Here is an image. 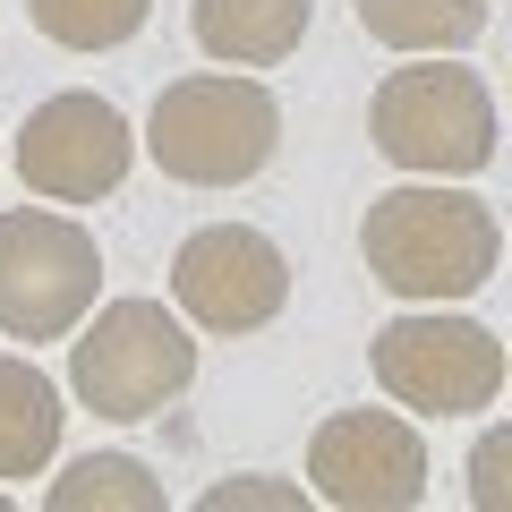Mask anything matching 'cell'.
I'll list each match as a JSON object with an SVG mask.
<instances>
[{
  "instance_id": "14",
  "label": "cell",
  "mask_w": 512,
  "mask_h": 512,
  "mask_svg": "<svg viewBox=\"0 0 512 512\" xmlns=\"http://www.w3.org/2000/svg\"><path fill=\"white\" fill-rule=\"evenodd\" d=\"M26 18L60 52H120V43L146 35L154 0H26Z\"/></svg>"
},
{
  "instance_id": "12",
  "label": "cell",
  "mask_w": 512,
  "mask_h": 512,
  "mask_svg": "<svg viewBox=\"0 0 512 512\" xmlns=\"http://www.w3.org/2000/svg\"><path fill=\"white\" fill-rule=\"evenodd\" d=\"M359 9V35L384 43V52H470L487 35V0H350Z\"/></svg>"
},
{
  "instance_id": "3",
  "label": "cell",
  "mask_w": 512,
  "mask_h": 512,
  "mask_svg": "<svg viewBox=\"0 0 512 512\" xmlns=\"http://www.w3.org/2000/svg\"><path fill=\"white\" fill-rule=\"evenodd\" d=\"M367 137L410 180H470L495 163V94L453 52H410V69H393L367 103Z\"/></svg>"
},
{
  "instance_id": "4",
  "label": "cell",
  "mask_w": 512,
  "mask_h": 512,
  "mask_svg": "<svg viewBox=\"0 0 512 512\" xmlns=\"http://www.w3.org/2000/svg\"><path fill=\"white\" fill-rule=\"evenodd\" d=\"M197 384V333L163 308V299H103L86 308L69 342V393L77 410L111 427H137L154 410H171Z\"/></svg>"
},
{
  "instance_id": "2",
  "label": "cell",
  "mask_w": 512,
  "mask_h": 512,
  "mask_svg": "<svg viewBox=\"0 0 512 512\" xmlns=\"http://www.w3.org/2000/svg\"><path fill=\"white\" fill-rule=\"evenodd\" d=\"M274 146H282V103L274 86H256L239 69H197L154 94L146 154L180 188H239L274 163Z\"/></svg>"
},
{
  "instance_id": "16",
  "label": "cell",
  "mask_w": 512,
  "mask_h": 512,
  "mask_svg": "<svg viewBox=\"0 0 512 512\" xmlns=\"http://www.w3.org/2000/svg\"><path fill=\"white\" fill-rule=\"evenodd\" d=\"M205 512H239V504H308L299 487H282V478H222V487L197 495Z\"/></svg>"
},
{
  "instance_id": "6",
  "label": "cell",
  "mask_w": 512,
  "mask_h": 512,
  "mask_svg": "<svg viewBox=\"0 0 512 512\" xmlns=\"http://www.w3.org/2000/svg\"><path fill=\"white\" fill-rule=\"evenodd\" d=\"M103 299V248L77 214L18 205L0 214V333L9 342H69Z\"/></svg>"
},
{
  "instance_id": "17",
  "label": "cell",
  "mask_w": 512,
  "mask_h": 512,
  "mask_svg": "<svg viewBox=\"0 0 512 512\" xmlns=\"http://www.w3.org/2000/svg\"><path fill=\"white\" fill-rule=\"evenodd\" d=\"M0 512H9V495H0Z\"/></svg>"
},
{
  "instance_id": "1",
  "label": "cell",
  "mask_w": 512,
  "mask_h": 512,
  "mask_svg": "<svg viewBox=\"0 0 512 512\" xmlns=\"http://www.w3.org/2000/svg\"><path fill=\"white\" fill-rule=\"evenodd\" d=\"M359 256L367 274L384 282L410 308H453V299H478L495 282V256H504V231L495 214L453 180H410L384 188L359 222Z\"/></svg>"
},
{
  "instance_id": "5",
  "label": "cell",
  "mask_w": 512,
  "mask_h": 512,
  "mask_svg": "<svg viewBox=\"0 0 512 512\" xmlns=\"http://www.w3.org/2000/svg\"><path fill=\"white\" fill-rule=\"evenodd\" d=\"M376 367V393L402 402L410 419H478V410L504 393L512 359L478 316H444V308H410L367 342Z\"/></svg>"
},
{
  "instance_id": "10",
  "label": "cell",
  "mask_w": 512,
  "mask_h": 512,
  "mask_svg": "<svg viewBox=\"0 0 512 512\" xmlns=\"http://www.w3.org/2000/svg\"><path fill=\"white\" fill-rule=\"evenodd\" d=\"M308 9L316 0H188V26L222 69H274L308 43Z\"/></svg>"
},
{
  "instance_id": "13",
  "label": "cell",
  "mask_w": 512,
  "mask_h": 512,
  "mask_svg": "<svg viewBox=\"0 0 512 512\" xmlns=\"http://www.w3.org/2000/svg\"><path fill=\"white\" fill-rule=\"evenodd\" d=\"M52 512H163V487L137 453H86L43 487Z\"/></svg>"
},
{
  "instance_id": "15",
  "label": "cell",
  "mask_w": 512,
  "mask_h": 512,
  "mask_svg": "<svg viewBox=\"0 0 512 512\" xmlns=\"http://www.w3.org/2000/svg\"><path fill=\"white\" fill-rule=\"evenodd\" d=\"M461 487H470L478 512H512V419H495L487 436L470 444V461H461Z\"/></svg>"
},
{
  "instance_id": "9",
  "label": "cell",
  "mask_w": 512,
  "mask_h": 512,
  "mask_svg": "<svg viewBox=\"0 0 512 512\" xmlns=\"http://www.w3.org/2000/svg\"><path fill=\"white\" fill-rule=\"evenodd\" d=\"M308 487L333 512H410L427 504V444L410 410H333L308 436Z\"/></svg>"
},
{
  "instance_id": "8",
  "label": "cell",
  "mask_w": 512,
  "mask_h": 512,
  "mask_svg": "<svg viewBox=\"0 0 512 512\" xmlns=\"http://www.w3.org/2000/svg\"><path fill=\"white\" fill-rule=\"evenodd\" d=\"M9 163H18V180L35 188L43 205H94V197H111V188L128 180V163H137V128H128L103 94L69 86V94H52V103L26 111Z\"/></svg>"
},
{
  "instance_id": "11",
  "label": "cell",
  "mask_w": 512,
  "mask_h": 512,
  "mask_svg": "<svg viewBox=\"0 0 512 512\" xmlns=\"http://www.w3.org/2000/svg\"><path fill=\"white\" fill-rule=\"evenodd\" d=\"M60 427H69L60 384L35 359L0 350V478H43L60 453Z\"/></svg>"
},
{
  "instance_id": "7",
  "label": "cell",
  "mask_w": 512,
  "mask_h": 512,
  "mask_svg": "<svg viewBox=\"0 0 512 512\" xmlns=\"http://www.w3.org/2000/svg\"><path fill=\"white\" fill-rule=\"evenodd\" d=\"M171 299L197 333H265L291 308V256L256 222H205L171 256Z\"/></svg>"
}]
</instances>
